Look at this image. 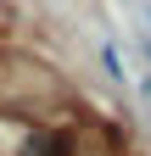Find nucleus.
<instances>
[{"label":"nucleus","instance_id":"nucleus-1","mask_svg":"<svg viewBox=\"0 0 151 156\" xmlns=\"http://www.w3.org/2000/svg\"><path fill=\"white\" fill-rule=\"evenodd\" d=\"M23 156H73V140L62 128H34L28 145H23Z\"/></svg>","mask_w":151,"mask_h":156},{"label":"nucleus","instance_id":"nucleus-2","mask_svg":"<svg viewBox=\"0 0 151 156\" xmlns=\"http://www.w3.org/2000/svg\"><path fill=\"white\" fill-rule=\"evenodd\" d=\"M145 45H151V39H145Z\"/></svg>","mask_w":151,"mask_h":156}]
</instances>
